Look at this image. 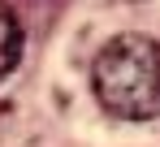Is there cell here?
<instances>
[{
  "label": "cell",
  "mask_w": 160,
  "mask_h": 147,
  "mask_svg": "<svg viewBox=\"0 0 160 147\" xmlns=\"http://www.w3.org/2000/svg\"><path fill=\"white\" fill-rule=\"evenodd\" d=\"M22 56V22L13 18L9 4H0V78H9Z\"/></svg>",
  "instance_id": "7a4b0ae2"
},
{
  "label": "cell",
  "mask_w": 160,
  "mask_h": 147,
  "mask_svg": "<svg viewBox=\"0 0 160 147\" xmlns=\"http://www.w3.org/2000/svg\"><path fill=\"white\" fill-rule=\"evenodd\" d=\"M91 87L104 113L121 121L160 117V43L138 30L112 35L91 65Z\"/></svg>",
  "instance_id": "6da1fadb"
}]
</instances>
